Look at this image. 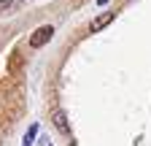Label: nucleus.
<instances>
[{"label": "nucleus", "instance_id": "f257e3e1", "mask_svg": "<svg viewBox=\"0 0 151 146\" xmlns=\"http://www.w3.org/2000/svg\"><path fill=\"white\" fill-rule=\"evenodd\" d=\"M51 35H54V27H51V25L38 27V30L30 35V46H32V49H41L43 43H49V41H51Z\"/></svg>", "mask_w": 151, "mask_h": 146}, {"label": "nucleus", "instance_id": "f03ea898", "mask_svg": "<svg viewBox=\"0 0 151 146\" xmlns=\"http://www.w3.org/2000/svg\"><path fill=\"white\" fill-rule=\"evenodd\" d=\"M113 16H116L113 11H105V14H100V16H94L92 25H89V30H92V33H100L103 27H108V25L113 22Z\"/></svg>", "mask_w": 151, "mask_h": 146}, {"label": "nucleus", "instance_id": "7ed1b4c3", "mask_svg": "<svg viewBox=\"0 0 151 146\" xmlns=\"http://www.w3.org/2000/svg\"><path fill=\"white\" fill-rule=\"evenodd\" d=\"M51 122H54V127H57V130H60V133H70V124H68V116H65V111H54L51 114Z\"/></svg>", "mask_w": 151, "mask_h": 146}, {"label": "nucleus", "instance_id": "20e7f679", "mask_svg": "<svg viewBox=\"0 0 151 146\" xmlns=\"http://www.w3.org/2000/svg\"><path fill=\"white\" fill-rule=\"evenodd\" d=\"M35 135H38V124H30V130H27V135H24V141H22V146H32V141H35Z\"/></svg>", "mask_w": 151, "mask_h": 146}, {"label": "nucleus", "instance_id": "39448f33", "mask_svg": "<svg viewBox=\"0 0 151 146\" xmlns=\"http://www.w3.org/2000/svg\"><path fill=\"white\" fill-rule=\"evenodd\" d=\"M16 3V0H0V11H6V8H11Z\"/></svg>", "mask_w": 151, "mask_h": 146}, {"label": "nucleus", "instance_id": "423d86ee", "mask_svg": "<svg viewBox=\"0 0 151 146\" xmlns=\"http://www.w3.org/2000/svg\"><path fill=\"white\" fill-rule=\"evenodd\" d=\"M41 146H54V143H51V138H49V135H43V138H41Z\"/></svg>", "mask_w": 151, "mask_h": 146}]
</instances>
